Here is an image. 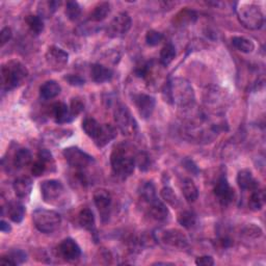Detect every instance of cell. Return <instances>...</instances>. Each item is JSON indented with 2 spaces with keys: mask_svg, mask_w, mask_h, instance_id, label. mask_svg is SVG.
I'll return each instance as SVG.
<instances>
[{
  "mask_svg": "<svg viewBox=\"0 0 266 266\" xmlns=\"http://www.w3.org/2000/svg\"><path fill=\"white\" fill-rule=\"evenodd\" d=\"M163 95L165 101L181 109H191L196 101L194 87L184 78H174L168 81L163 90Z\"/></svg>",
  "mask_w": 266,
  "mask_h": 266,
  "instance_id": "cell-1",
  "label": "cell"
},
{
  "mask_svg": "<svg viewBox=\"0 0 266 266\" xmlns=\"http://www.w3.org/2000/svg\"><path fill=\"white\" fill-rule=\"evenodd\" d=\"M135 155L133 146L128 143H121L114 148L111 154V165L117 177L127 179L132 175L135 167Z\"/></svg>",
  "mask_w": 266,
  "mask_h": 266,
  "instance_id": "cell-2",
  "label": "cell"
},
{
  "mask_svg": "<svg viewBox=\"0 0 266 266\" xmlns=\"http://www.w3.org/2000/svg\"><path fill=\"white\" fill-rule=\"evenodd\" d=\"M28 76L27 68L19 60H9L2 67V81L5 90L11 91L23 84Z\"/></svg>",
  "mask_w": 266,
  "mask_h": 266,
  "instance_id": "cell-3",
  "label": "cell"
},
{
  "mask_svg": "<svg viewBox=\"0 0 266 266\" xmlns=\"http://www.w3.org/2000/svg\"><path fill=\"white\" fill-rule=\"evenodd\" d=\"M236 14L239 22L246 29L258 30L264 24V15L257 5L239 4Z\"/></svg>",
  "mask_w": 266,
  "mask_h": 266,
  "instance_id": "cell-4",
  "label": "cell"
},
{
  "mask_svg": "<svg viewBox=\"0 0 266 266\" xmlns=\"http://www.w3.org/2000/svg\"><path fill=\"white\" fill-rule=\"evenodd\" d=\"M35 227L44 234H50L56 231L61 224V216L54 210L38 208L33 213Z\"/></svg>",
  "mask_w": 266,
  "mask_h": 266,
  "instance_id": "cell-5",
  "label": "cell"
},
{
  "mask_svg": "<svg viewBox=\"0 0 266 266\" xmlns=\"http://www.w3.org/2000/svg\"><path fill=\"white\" fill-rule=\"evenodd\" d=\"M115 121L120 131L127 136H132L137 132V123L130 109L124 104H119L115 109Z\"/></svg>",
  "mask_w": 266,
  "mask_h": 266,
  "instance_id": "cell-6",
  "label": "cell"
},
{
  "mask_svg": "<svg viewBox=\"0 0 266 266\" xmlns=\"http://www.w3.org/2000/svg\"><path fill=\"white\" fill-rule=\"evenodd\" d=\"M41 195L45 203L50 205H58L64 202L66 189L58 180H46L41 185Z\"/></svg>",
  "mask_w": 266,
  "mask_h": 266,
  "instance_id": "cell-7",
  "label": "cell"
},
{
  "mask_svg": "<svg viewBox=\"0 0 266 266\" xmlns=\"http://www.w3.org/2000/svg\"><path fill=\"white\" fill-rule=\"evenodd\" d=\"M132 25L131 17L127 13H119L106 27L107 37L116 39L127 35Z\"/></svg>",
  "mask_w": 266,
  "mask_h": 266,
  "instance_id": "cell-8",
  "label": "cell"
},
{
  "mask_svg": "<svg viewBox=\"0 0 266 266\" xmlns=\"http://www.w3.org/2000/svg\"><path fill=\"white\" fill-rule=\"evenodd\" d=\"M159 240L165 246L183 251L190 245V240L185 234L178 229H167L163 230L159 234Z\"/></svg>",
  "mask_w": 266,
  "mask_h": 266,
  "instance_id": "cell-9",
  "label": "cell"
},
{
  "mask_svg": "<svg viewBox=\"0 0 266 266\" xmlns=\"http://www.w3.org/2000/svg\"><path fill=\"white\" fill-rule=\"evenodd\" d=\"M62 154H64V157L67 160V162L70 164V166L78 170H83L92 163L95 162V160H94L91 155H88L87 153H85L84 151L80 150L77 147L66 148L64 152H62Z\"/></svg>",
  "mask_w": 266,
  "mask_h": 266,
  "instance_id": "cell-10",
  "label": "cell"
},
{
  "mask_svg": "<svg viewBox=\"0 0 266 266\" xmlns=\"http://www.w3.org/2000/svg\"><path fill=\"white\" fill-rule=\"evenodd\" d=\"M45 59L51 70L61 71L68 64L69 54L57 46H51L45 54Z\"/></svg>",
  "mask_w": 266,
  "mask_h": 266,
  "instance_id": "cell-11",
  "label": "cell"
},
{
  "mask_svg": "<svg viewBox=\"0 0 266 266\" xmlns=\"http://www.w3.org/2000/svg\"><path fill=\"white\" fill-rule=\"evenodd\" d=\"M214 195L217 198L218 202L222 205L227 206L234 201L235 198V192L229 184V181L226 176H221L218 178L214 186Z\"/></svg>",
  "mask_w": 266,
  "mask_h": 266,
  "instance_id": "cell-12",
  "label": "cell"
},
{
  "mask_svg": "<svg viewBox=\"0 0 266 266\" xmlns=\"http://www.w3.org/2000/svg\"><path fill=\"white\" fill-rule=\"evenodd\" d=\"M133 102L139 116L143 119H149L152 116L156 105L154 97L147 94H137L133 97Z\"/></svg>",
  "mask_w": 266,
  "mask_h": 266,
  "instance_id": "cell-13",
  "label": "cell"
},
{
  "mask_svg": "<svg viewBox=\"0 0 266 266\" xmlns=\"http://www.w3.org/2000/svg\"><path fill=\"white\" fill-rule=\"evenodd\" d=\"M58 253L68 262H74L81 256V248L72 238H66L58 245Z\"/></svg>",
  "mask_w": 266,
  "mask_h": 266,
  "instance_id": "cell-14",
  "label": "cell"
},
{
  "mask_svg": "<svg viewBox=\"0 0 266 266\" xmlns=\"http://www.w3.org/2000/svg\"><path fill=\"white\" fill-rule=\"evenodd\" d=\"M94 203H95V205L98 208L103 220L105 217L108 218L109 210H111L113 203V198L111 193L104 189L97 190L95 193H94Z\"/></svg>",
  "mask_w": 266,
  "mask_h": 266,
  "instance_id": "cell-15",
  "label": "cell"
},
{
  "mask_svg": "<svg viewBox=\"0 0 266 266\" xmlns=\"http://www.w3.org/2000/svg\"><path fill=\"white\" fill-rule=\"evenodd\" d=\"M117 137V129L111 124H103L96 136L94 137V143L98 148H103Z\"/></svg>",
  "mask_w": 266,
  "mask_h": 266,
  "instance_id": "cell-16",
  "label": "cell"
},
{
  "mask_svg": "<svg viewBox=\"0 0 266 266\" xmlns=\"http://www.w3.org/2000/svg\"><path fill=\"white\" fill-rule=\"evenodd\" d=\"M50 114L57 124H64L69 123L74 120L70 113V107L64 102H56L51 105L50 107Z\"/></svg>",
  "mask_w": 266,
  "mask_h": 266,
  "instance_id": "cell-17",
  "label": "cell"
},
{
  "mask_svg": "<svg viewBox=\"0 0 266 266\" xmlns=\"http://www.w3.org/2000/svg\"><path fill=\"white\" fill-rule=\"evenodd\" d=\"M149 214L153 220L157 222H165L169 217V212L163 202L156 198L149 203Z\"/></svg>",
  "mask_w": 266,
  "mask_h": 266,
  "instance_id": "cell-18",
  "label": "cell"
},
{
  "mask_svg": "<svg viewBox=\"0 0 266 266\" xmlns=\"http://www.w3.org/2000/svg\"><path fill=\"white\" fill-rule=\"evenodd\" d=\"M113 76V70L101 64H94L91 67V77L93 81H95L96 83H104L112 80Z\"/></svg>",
  "mask_w": 266,
  "mask_h": 266,
  "instance_id": "cell-19",
  "label": "cell"
},
{
  "mask_svg": "<svg viewBox=\"0 0 266 266\" xmlns=\"http://www.w3.org/2000/svg\"><path fill=\"white\" fill-rule=\"evenodd\" d=\"M13 187L16 196L19 199H27L33 190V180L27 176L19 177L15 180Z\"/></svg>",
  "mask_w": 266,
  "mask_h": 266,
  "instance_id": "cell-20",
  "label": "cell"
},
{
  "mask_svg": "<svg viewBox=\"0 0 266 266\" xmlns=\"http://www.w3.org/2000/svg\"><path fill=\"white\" fill-rule=\"evenodd\" d=\"M237 184L242 191H254L259 187V183L249 169L239 170L237 175Z\"/></svg>",
  "mask_w": 266,
  "mask_h": 266,
  "instance_id": "cell-21",
  "label": "cell"
},
{
  "mask_svg": "<svg viewBox=\"0 0 266 266\" xmlns=\"http://www.w3.org/2000/svg\"><path fill=\"white\" fill-rule=\"evenodd\" d=\"M60 92L61 87L55 80H48L41 85L40 96L44 100H51L57 97Z\"/></svg>",
  "mask_w": 266,
  "mask_h": 266,
  "instance_id": "cell-22",
  "label": "cell"
},
{
  "mask_svg": "<svg viewBox=\"0 0 266 266\" xmlns=\"http://www.w3.org/2000/svg\"><path fill=\"white\" fill-rule=\"evenodd\" d=\"M181 190H182L184 199L189 203H195L198 200L199 190H198L196 183L191 178H186L183 180Z\"/></svg>",
  "mask_w": 266,
  "mask_h": 266,
  "instance_id": "cell-23",
  "label": "cell"
},
{
  "mask_svg": "<svg viewBox=\"0 0 266 266\" xmlns=\"http://www.w3.org/2000/svg\"><path fill=\"white\" fill-rule=\"evenodd\" d=\"M8 215L11 220L16 223L20 224L22 223L23 218L25 216V207L20 202H11L8 205Z\"/></svg>",
  "mask_w": 266,
  "mask_h": 266,
  "instance_id": "cell-24",
  "label": "cell"
},
{
  "mask_svg": "<svg viewBox=\"0 0 266 266\" xmlns=\"http://www.w3.org/2000/svg\"><path fill=\"white\" fill-rule=\"evenodd\" d=\"M78 224L80 225L81 228H83L86 231H94L96 226V220L94 213L91 209L84 208L82 209L79 214H78Z\"/></svg>",
  "mask_w": 266,
  "mask_h": 266,
  "instance_id": "cell-25",
  "label": "cell"
},
{
  "mask_svg": "<svg viewBox=\"0 0 266 266\" xmlns=\"http://www.w3.org/2000/svg\"><path fill=\"white\" fill-rule=\"evenodd\" d=\"M27 260V255L22 249H15L10 252L0 259V263L5 265H18L22 264Z\"/></svg>",
  "mask_w": 266,
  "mask_h": 266,
  "instance_id": "cell-26",
  "label": "cell"
},
{
  "mask_svg": "<svg viewBox=\"0 0 266 266\" xmlns=\"http://www.w3.org/2000/svg\"><path fill=\"white\" fill-rule=\"evenodd\" d=\"M109 13H111V5L108 3H100L92 11L88 20L92 22H102L106 19Z\"/></svg>",
  "mask_w": 266,
  "mask_h": 266,
  "instance_id": "cell-27",
  "label": "cell"
},
{
  "mask_svg": "<svg viewBox=\"0 0 266 266\" xmlns=\"http://www.w3.org/2000/svg\"><path fill=\"white\" fill-rule=\"evenodd\" d=\"M265 201H266V197L264 191L260 190L258 187V189L253 191L251 197H249L248 207L253 211H260L263 209L265 205Z\"/></svg>",
  "mask_w": 266,
  "mask_h": 266,
  "instance_id": "cell-28",
  "label": "cell"
},
{
  "mask_svg": "<svg viewBox=\"0 0 266 266\" xmlns=\"http://www.w3.org/2000/svg\"><path fill=\"white\" fill-rule=\"evenodd\" d=\"M232 44L238 51L245 53V54L252 53L255 50L254 42L244 37H233Z\"/></svg>",
  "mask_w": 266,
  "mask_h": 266,
  "instance_id": "cell-29",
  "label": "cell"
},
{
  "mask_svg": "<svg viewBox=\"0 0 266 266\" xmlns=\"http://www.w3.org/2000/svg\"><path fill=\"white\" fill-rule=\"evenodd\" d=\"M33 159V155L26 148H21L15 153L14 156V165L16 168H23L27 166Z\"/></svg>",
  "mask_w": 266,
  "mask_h": 266,
  "instance_id": "cell-30",
  "label": "cell"
},
{
  "mask_svg": "<svg viewBox=\"0 0 266 266\" xmlns=\"http://www.w3.org/2000/svg\"><path fill=\"white\" fill-rule=\"evenodd\" d=\"M176 57V48L173 44L167 43L162 47L159 54V61L160 64L164 67H167L171 61Z\"/></svg>",
  "mask_w": 266,
  "mask_h": 266,
  "instance_id": "cell-31",
  "label": "cell"
},
{
  "mask_svg": "<svg viewBox=\"0 0 266 266\" xmlns=\"http://www.w3.org/2000/svg\"><path fill=\"white\" fill-rule=\"evenodd\" d=\"M197 215L190 210H184L178 214V223L185 229H194L197 225Z\"/></svg>",
  "mask_w": 266,
  "mask_h": 266,
  "instance_id": "cell-32",
  "label": "cell"
},
{
  "mask_svg": "<svg viewBox=\"0 0 266 266\" xmlns=\"http://www.w3.org/2000/svg\"><path fill=\"white\" fill-rule=\"evenodd\" d=\"M60 6L59 2H42L39 4L38 13L41 18H50Z\"/></svg>",
  "mask_w": 266,
  "mask_h": 266,
  "instance_id": "cell-33",
  "label": "cell"
},
{
  "mask_svg": "<svg viewBox=\"0 0 266 266\" xmlns=\"http://www.w3.org/2000/svg\"><path fill=\"white\" fill-rule=\"evenodd\" d=\"M25 22L27 26L29 27L30 31L35 35H40L43 33L44 30V21L43 18H41L40 16L36 15H29L25 18Z\"/></svg>",
  "mask_w": 266,
  "mask_h": 266,
  "instance_id": "cell-34",
  "label": "cell"
},
{
  "mask_svg": "<svg viewBox=\"0 0 266 266\" xmlns=\"http://www.w3.org/2000/svg\"><path fill=\"white\" fill-rule=\"evenodd\" d=\"M101 124H99L94 118H85L82 122V129L87 136L94 139L100 129Z\"/></svg>",
  "mask_w": 266,
  "mask_h": 266,
  "instance_id": "cell-35",
  "label": "cell"
},
{
  "mask_svg": "<svg viewBox=\"0 0 266 266\" xmlns=\"http://www.w3.org/2000/svg\"><path fill=\"white\" fill-rule=\"evenodd\" d=\"M140 197L142 199L149 204L150 202L155 200L156 198V189L152 182H147L142 186V190H140Z\"/></svg>",
  "mask_w": 266,
  "mask_h": 266,
  "instance_id": "cell-36",
  "label": "cell"
},
{
  "mask_svg": "<svg viewBox=\"0 0 266 266\" xmlns=\"http://www.w3.org/2000/svg\"><path fill=\"white\" fill-rule=\"evenodd\" d=\"M65 13H66V16L69 20L75 21L79 18V16L81 14V8H80L79 4L76 3V2H68L66 5Z\"/></svg>",
  "mask_w": 266,
  "mask_h": 266,
  "instance_id": "cell-37",
  "label": "cell"
},
{
  "mask_svg": "<svg viewBox=\"0 0 266 266\" xmlns=\"http://www.w3.org/2000/svg\"><path fill=\"white\" fill-rule=\"evenodd\" d=\"M160 195H161V198L170 206H173V207L179 206V204H180L179 199H178L177 195L175 194V192L171 190L170 187H163L160 192Z\"/></svg>",
  "mask_w": 266,
  "mask_h": 266,
  "instance_id": "cell-38",
  "label": "cell"
},
{
  "mask_svg": "<svg viewBox=\"0 0 266 266\" xmlns=\"http://www.w3.org/2000/svg\"><path fill=\"white\" fill-rule=\"evenodd\" d=\"M151 159L150 156L146 152H139L135 155V166L143 171H146L150 168Z\"/></svg>",
  "mask_w": 266,
  "mask_h": 266,
  "instance_id": "cell-39",
  "label": "cell"
},
{
  "mask_svg": "<svg viewBox=\"0 0 266 266\" xmlns=\"http://www.w3.org/2000/svg\"><path fill=\"white\" fill-rule=\"evenodd\" d=\"M163 39V36L159 31L156 30H149L146 35V42L149 46H157Z\"/></svg>",
  "mask_w": 266,
  "mask_h": 266,
  "instance_id": "cell-40",
  "label": "cell"
},
{
  "mask_svg": "<svg viewBox=\"0 0 266 266\" xmlns=\"http://www.w3.org/2000/svg\"><path fill=\"white\" fill-rule=\"evenodd\" d=\"M262 230L260 227L251 224V225H247L244 229H243V235L248 237V238H259L260 236H262Z\"/></svg>",
  "mask_w": 266,
  "mask_h": 266,
  "instance_id": "cell-41",
  "label": "cell"
},
{
  "mask_svg": "<svg viewBox=\"0 0 266 266\" xmlns=\"http://www.w3.org/2000/svg\"><path fill=\"white\" fill-rule=\"evenodd\" d=\"M48 169H50L48 164L41 160L40 158H38L37 161L33 164V167H31V173H33L35 176L39 177L42 176L45 171H47Z\"/></svg>",
  "mask_w": 266,
  "mask_h": 266,
  "instance_id": "cell-42",
  "label": "cell"
},
{
  "mask_svg": "<svg viewBox=\"0 0 266 266\" xmlns=\"http://www.w3.org/2000/svg\"><path fill=\"white\" fill-rule=\"evenodd\" d=\"M84 109V104L81 100L79 99H73L71 101V106H70V113L73 119H75L78 115L81 112H83Z\"/></svg>",
  "mask_w": 266,
  "mask_h": 266,
  "instance_id": "cell-43",
  "label": "cell"
},
{
  "mask_svg": "<svg viewBox=\"0 0 266 266\" xmlns=\"http://www.w3.org/2000/svg\"><path fill=\"white\" fill-rule=\"evenodd\" d=\"M38 158H40L41 160H43L44 162H46L47 164H48L49 167H53L55 166V163H54V159H53V156L51 154L50 151L46 150V149H43L39 152L38 154Z\"/></svg>",
  "mask_w": 266,
  "mask_h": 266,
  "instance_id": "cell-44",
  "label": "cell"
},
{
  "mask_svg": "<svg viewBox=\"0 0 266 266\" xmlns=\"http://www.w3.org/2000/svg\"><path fill=\"white\" fill-rule=\"evenodd\" d=\"M65 80L69 82V84L73 86H81L84 84V79L79 75H74V74H69L65 77Z\"/></svg>",
  "mask_w": 266,
  "mask_h": 266,
  "instance_id": "cell-45",
  "label": "cell"
},
{
  "mask_svg": "<svg viewBox=\"0 0 266 266\" xmlns=\"http://www.w3.org/2000/svg\"><path fill=\"white\" fill-rule=\"evenodd\" d=\"M12 36H13V33L10 27L3 28L2 33H0V42H2V46L7 44L12 39Z\"/></svg>",
  "mask_w": 266,
  "mask_h": 266,
  "instance_id": "cell-46",
  "label": "cell"
},
{
  "mask_svg": "<svg viewBox=\"0 0 266 266\" xmlns=\"http://www.w3.org/2000/svg\"><path fill=\"white\" fill-rule=\"evenodd\" d=\"M196 264L199 266H212L214 265V260L211 256H201L196 259Z\"/></svg>",
  "mask_w": 266,
  "mask_h": 266,
  "instance_id": "cell-47",
  "label": "cell"
},
{
  "mask_svg": "<svg viewBox=\"0 0 266 266\" xmlns=\"http://www.w3.org/2000/svg\"><path fill=\"white\" fill-rule=\"evenodd\" d=\"M149 64H147V62H143L142 65H139L136 67L135 69V74L138 76V77H143L145 78L148 73H149Z\"/></svg>",
  "mask_w": 266,
  "mask_h": 266,
  "instance_id": "cell-48",
  "label": "cell"
},
{
  "mask_svg": "<svg viewBox=\"0 0 266 266\" xmlns=\"http://www.w3.org/2000/svg\"><path fill=\"white\" fill-rule=\"evenodd\" d=\"M0 230H2L3 233H10L12 231V227L9 223L3 220L2 222H0Z\"/></svg>",
  "mask_w": 266,
  "mask_h": 266,
  "instance_id": "cell-49",
  "label": "cell"
}]
</instances>
